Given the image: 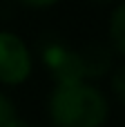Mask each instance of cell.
Here are the masks:
<instances>
[{"label":"cell","mask_w":125,"mask_h":127,"mask_svg":"<svg viewBox=\"0 0 125 127\" xmlns=\"http://www.w3.org/2000/svg\"><path fill=\"white\" fill-rule=\"evenodd\" d=\"M110 114L105 96L87 85H56L49 96V116L56 127H101Z\"/></svg>","instance_id":"obj_1"},{"label":"cell","mask_w":125,"mask_h":127,"mask_svg":"<svg viewBox=\"0 0 125 127\" xmlns=\"http://www.w3.org/2000/svg\"><path fill=\"white\" fill-rule=\"evenodd\" d=\"M38 56L47 71L56 78L58 85H72V83H85L83 74V60L81 51L72 49L67 42L54 36H45L38 40Z\"/></svg>","instance_id":"obj_2"},{"label":"cell","mask_w":125,"mask_h":127,"mask_svg":"<svg viewBox=\"0 0 125 127\" xmlns=\"http://www.w3.org/2000/svg\"><path fill=\"white\" fill-rule=\"evenodd\" d=\"M31 74V54L27 45L9 31H0V83L20 85Z\"/></svg>","instance_id":"obj_3"},{"label":"cell","mask_w":125,"mask_h":127,"mask_svg":"<svg viewBox=\"0 0 125 127\" xmlns=\"http://www.w3.org/2000/svg\"><path fill=\"white\" fill-rule=\"evenodd\" d=\"M81 60H83L85 78H101L103 74H107L112 65V54L103 45H89L81 51Z\"/></svg>","instance_id":"obj_4"},{"label":"cell","mask_w":125,"mask_h":127,"mask_svg":"<svg viewBox=\"0 0 125 127\" xmlns=\"http://www.w3.org/2000/svg\"><path fill=\"white\" fill-rule=\"evenodd\" d=\"M110 40L112 47L125 56V0L114 9L110 18Z\"/></svg>","instance_id":"obj_5"},{"label":"cell","mask_w":125,"mask_h":127,"mask_svg":"<svg viewBox=\"0 0 125 127\" xmlns=\"http://www.w3.org/2000/svg\"><path fill=\"white\" fill-rule=\"evenodd\" d=\"M0 127H25V123L20 121L13 103L0 92Z\"/></svg>","instance_id":"obj_6"},{"label":"cell","mask_w":125,"mask_h":127,"mask_svg":"<svg viewBox=\"0 0 125 127\" xmlns=\"http://www.w3.org/2000/svg\"><path fill=\"white\" fill-rule=\"evenodd\" d=\"M112 89H114L116 98L125 105V65H123V67H119L116 74L112 76Z\"/></svg>","instance_id":"obj_7"},{"label":"cell","mask_w":125,"mask_h":127,"mask_svg":"<svg viewBox=\"0 0 125 127\" xmlns=\"http://www.w3.org/2000/svg\"><path fill=\"white\" fill-rule=\"evenodd\" d=\"M18 2H22L25 7H34V9H42V7H51L54 2H58V0H18Z\"/></svg>","instance_id":"obj_8"},{"label":"cell","mask_w":125,"mask_h":127,"mask_svg":"<svg viewBox=\"0 0 125 127\" xmlns=\"http://www.w3.org/2000/svg\"><path fill=\"white\" fill-rule=\"evenodd\" d=\"M92 2H112V0H92Z\"/></svg>","instance_id":"obj_9"}]
</instances>
